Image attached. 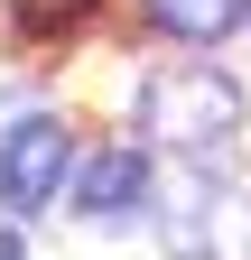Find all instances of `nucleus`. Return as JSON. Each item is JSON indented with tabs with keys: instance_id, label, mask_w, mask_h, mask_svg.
<instances>
[{
	"instance_id": "6e6552de",
	"label": "nucleus",
	"mask_w": 251,
	"mask_h": 260,
	"mask_svg": "<svg viewBox=\"0 0 251 260\" xmlns=\"http://www.w3.org/2000/svg\"><path fill=\"white\" fill-rule=\"evenodd\" d=\"M242 19H251V0H242Z\"/></svg>"
},
{
	"instance_id": "39448f33",
	"label": "nucleus",
	"mask_w": 251,
	"mask_h": 260,
	"mask_svg": "<svg viewBox=\"0 0 251 260\" xmlns=\"http://www.w3.org/2000/svg\"><path fill=\"white\" fill-rule=\"evenodd\" d=\"M149 28L159 38H186V47H214L242 28V0H149Z\"/></svg>"
},
{
	"instance_id": "f03ea898",
	"label": "nucleus",
	"mask_w": 251,
	"mask_h": 260,
	"mask_svg": "<svg viewBox=\"0 0 251 260\" xmlns=\"http://www.w3.org/2000/svg\"><path fill=\"white\" fill-rule=\"evenodd\" d=\"M66 177H75L66 121H19V130H0V205H10V214H47Z\"/></svg>"
},
{
	"instance_id": "7ed1b4c3",
	"label": "nucleus",
	"mask_w": 251,
	"mask_h": 260,
	"mask_svg": "<svg viewBox=\"0 0 251 260\" xmlns=\"http://www.w3.org/2000/svg\"><path fill=\"white\" fill-rule=\"evenodd\" d=\"M75 205H84L93 223H131V214L149 205V158H140L131 140H112V149H93L84 168H75Z\"/></svg>"
},
{
	"instance_id": "f257e3e1",
	"label": "nucleus",
	"mask_w": 251,
	"mask_h": 260,
	"mask_svg": "<svg viewBox=\"0 0 251 260\" xmlns=\"http://www.w3.org/2000/svg\"><path fill=\"white\" fill-rule=\"evenodd\" d=\"M140 130L168 140V149H186V158H214L242 130V93L214 75V65H168V75L140 84Z\"/></svg>"
},
{
	"instance_id": "0eeeda50",
	"label": "nucleus",
	"mask_w": 251,
	"mask_h": 260,
	"mask_svg": "<svg viewBox=\"0 0 251 260\" xmlns=\"http://www.w3.org/2000/svg\"><path fill=\"white\" fill-rule=\"evenodd\" d=\"M0 260H28V251H19V233H0Z\"/></svg>"
},
{
	"instance_id": "423d86ee",
	"label": "nucleus",
	"mask_w": 251,
	"mask_h": 260,
	"mask_svg": "<svg viewBox=\"0 0 251 260\" xmlns=\"http://www.w3.org/2000/svg\"><path fill=\"white\" fill-rule=\"evenodd\" d=\"M84 10H93V0H19L28 28H66V19H84Z\"/></svg>"
},
{
	"instance_id": "20e7f679",
	"label": "nucleus",
	"mask_w": 251,
	"mask_h": 260,
	"mask_svg": "<svg viewBox=\"0 0 251 260\" xmlns=\"http://www.w3.org/2000/svg\"><path fill=\"white\" fill-rule=\"evenodd\" d=\"M186 251H205V260H251V186L214 177V186L186 195Z\"/></svg>"
}]
</instances>
